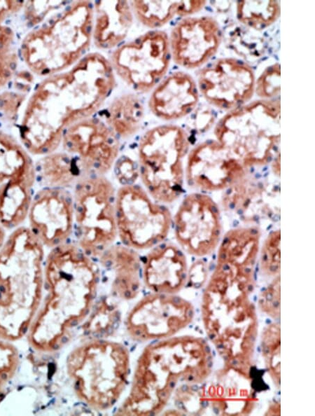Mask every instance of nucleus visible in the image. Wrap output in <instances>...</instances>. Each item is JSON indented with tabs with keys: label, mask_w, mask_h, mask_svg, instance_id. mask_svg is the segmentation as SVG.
<instances>
[{
	"label": "nucleus",
	"mask_w": 315,
	"mask_h": 416,
	"mask_svg": "<svg viewBox=\"0 0 315 416\" xmlns=\"http://www.w3.org/2000/svg\"><path fill=\"white\" fill-rule=\"evenodd\" d=\"M115 86L108 59L88 53L71 68L47 76L34 89L27 104L20 127L26 150L43 155L61 145L66 130L92 117Z\"/></svg>",
	"instance_id": "1"
},
{
	"label": "nucleus",
	"mask_w": 315,
	"mask_h": 416,
	"mask_svg": "<svg viewBox=\"0 0 315 416\" xmlns=\"http://www.w3.org/2000/svg\"><path fill=\"white\" fill-rule=\"evenodd\" d=\"M100 282L96 259L76 243L51 249L44 262L48 294L31 334L35 347L50 352L61 345L66 331L90 314Z\"/></svg>",
	"instance_id": "2"
},
{
	"label": "nucleus",
	"mask_w": 315,
	"mask_h": 416,
	"mask_svg": "<svg viewBox=\"0 0 315 416\" xmlns=\"http://www.w3.org/2000/svg\"><path fill=\"white\" fill-rule=\"evenodd\" d=\"M199 343L191 338L155 342L144 349L134 368L130 393L118 415H152L165 405L181 378H196Z\"/></svg>",
	"instance_id": "3"
},
{
	"label": "nucleus",
	"mask_w": 315,
	"mask_h": 416,
	"mask_svg": "<svg viewBox=\"0 0 315 416\" xmlns=\"http://www.w3.org/2000/svg\"><path fill=\"white\" fill-rule=\"evenodd\" d=\"M93 4L72 2L48 22L30 31L21 44L28 68L49 76L73 67L87 54L92 41Z\"/></svg>",
	"instance_id": "4"
},
{
	"label": "nucleus",
	"mask_w": 315,
	"mask_h": 416,
	"mask_svg": "<svg viewBox=\"0 0 315 416\" xmlns=\"http://www.w3.org/2000/svg\"><path fill=\"white\" fill-rule=\"evenodd\" d=\"M130 359L122 343L92 339L69 354L66 368L78 397L96 410L113 408L128 382Z\"/></svg>",
	"instance_id": "5"
},
{
	"label": "nucleus",
	"mask_w": 315,
	"mask_h": 416,
	"mask_svg": "<svg viewBox=\"0 0 315 416\" xmlns=\"http://www.w3.org/2000/svg\"><path fill=\"white\" fill-rule=\"evenodd\" d=\"M280 102L261 99L230 110L214 128L216 140L247 169L269 162L280 139Z\"/></svg>",
	"instance_id": "6"
},
{
	"label": "nucleus",
	"mask_w": 315,
	"mask_h": 416,
	"mask_svg": "<svg viewBox=\"0 0 315 416\" xmlns=\"http://www.w3.org/2000/svg\"><path fill=\"white\" fill-rule=\"evenodd\" d=\"M190 139L176 125L153 127L140 137L136 150L139 179L157 202L169 204L183 192Z\"/></svg>",
	"instance_id": "7"
},
{
	"label": "nucleus",
	"mask_w": 315,
	"mask_h": 416,
	"mask_svg": "<svg viewBox=\"0 0 315 416\" xmlns=\"http://www.w3.org/2000/svg\"><path fill=\"white\" fill-rule=\"evenodd\" d=\"M74 243L96 258L118 238L116 189L104 175L85 174L74 186Z\"/></svg>",
	"instance_id": "8"
},
{
	"label": "nucleus",
	"mask_w": 315,
	"mask_h": 416,
	"mask_svg": "<svg viewBox=\"0 0 315 416\" xmlns=\"http://www.w3.org/2000/svg\"><path fill=\"white\" fill-rule=\"evenodd\" d=\"M115 218L120 243L136 251L148 250L165 241L172 226L167 207L136 183L116 190Z\"/></svg>",
	"instance_id": "9"
},
{
	"label": "nucleus",
	"mask_w": 315,
	"mask_h": 416,
	"mask_svg": "<svg viewBox=\"0 0 315 416\" xmlns=\"http://www.w3.org/2000/svg\"><path fill=\"white\" fill-rule=\"evenodd\" d=\"M171 57L169 36L153 29L120 45L108 60L122 81L134 91L145 93L165 76Z\"/></svg>",
	"instance_id": "10"
},
{
	"label": "nucleus",
	"mask_w": 315,
	"mask_h": 416,
	"mask_svg": "<svg viewBox=\"0 0 315 416\" xmlns=\"http://www.w3.org/2000/svg\"><path fill=\"white\" fill-rule=\"evenodd\" d=\"M177 244L195 256L213 252L221 240L222 221L217 203L206 193L186 195L172 216Z\"/></svg>",
	"instance_id": "11"
},
{
	"label": "nucleus",
	"mask_w": 315,
	"mask_h": 416,
	"mask_svg": "<svg viewBox=\"0 0 315 416\" xmlns=\"http://www.w3.org/2000/svg\"><path fill=\"white\" fill-rule=\"evenodd\" d=\"M61 145L76 158L84 175L106 176L119 157L120 148V139L104 121L92 116L70 125Z\"/></svg>",
	"instance_id": "12"
},
{
	"label": "nucleus",
	"mask_w": 315,
	"mask_h": 416,
	"mask_svg": "<svg viewBox=\"0 0 315 416\" xmlns=\"http://www.w3.org/2000/svg\"><path fill=\"white\" fill-rule=\"evenodd\" d=\"M190 305L167 293H153L139 300L130 311L125 322L129 335L146 342L176 333L190 321Z\"/></svg>",
	"instance_id": "13"
},
{
	"label": "nucleus",
	"mask_w": 315,
	"mask_h": 416,
	"mask_svg": "<svg viewBox=\"0 0 315 416\" xmlns=\"http://www.w3.org/2000/svg\"><path fill=\"white\" fill-rule=\"evenodd\" d=\"M247 169L217 140H206L188 152L185 162V181L197 192L218 191L243 179Z\"/></svg>",
	"instance_id": "14"
},
{
	"label": "nucleus",
	"mask_w": 315,
	"mask_h": 416,
	"mask_svg": "<svg viewBox=\"0 0 315 416\" xmlns=\"http://www.w3.org/2000/svg\"><path fill=\"white\" fill-rule=\"evenodd\" d=\"M255 76L246 62L232 57L220 58L200 70L198 87L212 105L232 110L251 98Z\"/></svg>",
	"instance_id": "15"
},
{
	"label": "nucleus",
	"mask_w": 315,
	"mask_h": 416,
	"mask_svg": "<svg viewBox=\"0 0 315 416\" xmlns=\"http://www.w3.org/2000/svg\"><path fill=\"white\" fill-rule=\"evenodd\" d=\"M28 227L45 247L69 242L74 233L72 193L67 189L42 188L33 196Z\"/></svg>",
	"instance_id": "16"
},
{
	"label": "nucleus",
	"mask_w": 315,
	"mask_h": 416,
	"mask_svg": "<svg viewBox=\"0 0 315 416\" xmlns=\"http://www.w3.org/2000/svg\"><path fill=\"white\" fill-rule=\"evenodd\" d=\"M171 55L186 69L199 67L217 51L221 42L218 22L211 17H187L181 20L169 37Z\"/></svg>",
	"instance_id": "17"
},
{
	"label": "nucleus",
	"mask_w": 315,
	"mask_h": 416,
	"mask_svg": "<svg viewBox=\"0 0 315 416\" xmlns=\"http://www.w3.org/2000/svg\"><path fill=\"white\" fill-rule=\"evenodd\" d=\"M184 251L175 243L164 241L148 249L141 258V279L153 293L179 291L188 277Z\"/></svg>",
	"instance_id": "18"
},
{
	"label": "nucleus",
	"mask_w": 315,
	"mask_h": 416,
	"mask_svg": "<svg viewBox=\"0 0 315 416\" xmlns=\"http://www.w3.org/2000/svg\"><path fill=\"white\" fill-rule=\"evenodd\" d=\"M95 259L100 275L108 279L115 296L131 300L138 295L142 281L141 257L138 251L115 242Z\"/></svg>",
	"instance_id": "19"
},
{
	"label": "nucleus",
	"mask_w": 315,
	"mask_h": 416,
	"mask_svg": "<svg viewBox=\"0 0 315 416\" xmlns=\"http://www.w3.org/2000/svg\"><path fill=\"white\" fill-rule=\"evenodd\" d=\"M198 90L187 73L171 74L154 88L148 101L150 111L163 120H175L187 116L196 107Z\"/></svg>",
	"instance_id": "20"
},
{
	"label": "nucleus",
	"mask_w": 315,
	"mask_h": 416,
	"mask_svg": "<svg viewBox=\"0 0 315 416\" xmlns=\"http://www.w3.org/2000/svg\"><path fill=\"white\" fill-rule=\"evenodd\" d=\"M127 1H97L93 5L92 41L97 48L111 49L127 37L134 20Z\"/></svg>",
	"instance_id": "21"
},
{
	"label": "nucleus",
	"mask_w": 315,
	"mask_h": 416,
	"mask_svg": "<svg viewBox=\"0 0 315 416\" xmlns=\"http://www.w3.org/2000/svg\"><path fill=\"white\" fill-rule=\"evenodd\" d=\"M35 172L0 185V223L5 229L20 227L33 199Z\"/></svg>",
	"instance_id": "22"
},
{
	"label": "nucleus",
	"mask_w": 315,
	"mask_h": 416,
	"mask_svg": "<svg viewBox=\"0 0 315 416\" xmlns=\"http://www.w3.org/2000/svg\"><path fill=\"white\" fill-rule=\"evenodd\" d=\"M41 156L34 164V172L42 188L69 190L84 175L76 158L64 151Z\"/></svg>",
	"instance_id": "23"
},
{
	"label": "nucleus",
	"mask_w": 315,
	"mask_h": 416,
	"mask_svg": "<svg viewBox=\"0 0 315 416\" xmlns=\"http://www.w3.org/2000/svg\"><path fill=\"white\" fill-rule=\"evenodd\" d=\"M144 107L134 93H125L115 97L104 113V123L119 139H130L141 130Z\"/></svg>",
	"instance_id": "24"
},
{
	"label": "nucleus",
	"mask_w": 315,
	"mask_h": 416,
	"mask_svg": "<svg viewBox=\"0 0 315 416\" xmlns=\"http://www.w3.org/2000/svg\"><path fill=\"white\" fill-rule=\"evenodd\" d=\"M134 15L144 26L156 29L176 16H188L201 11L206 1H132Z\"/></svg>",
	"instance_id": "25"
},
{
	"label": "nucleus",
	"mask_w": 315,
	"mask_h": 416,
	"mask_svg": "<svg viewBox=\"0 0 315 416\" xmlns=\"http://www.w3.org/2000/svg\"><path fill=\"white\" fill-rule=\"evenodd\" d=\"M34 172V163L26 148L0 130V185Z\"/></svg>",
	"instance_id": "26"
},
{
	"label": "nucleus",
	"mask_w": 315,
	"mask_h": 416,
	"mask_svg": "<svg viewBox=\"0 0 315 416\" xmlns=\"http://www.w3.org/2000/svg\"><path fill=\"white\" fill-rule=\"evenodd\" d=\"M280 4L277 1H239L237 17L244 25L263 29L272 25L280 15Z\"/></svg>",
	"instance_id": "27"
},
{
	"label": "nucleus",
	"mask_w": 315,
	"mask_h": 416,
	"mask_svg": "<svg viewBox=\"0 0 315 416\" xmlns=\"http://www.w3.org/2000/svg\"><path fill=\"white\" fill-rule=\"evenodd\" d=\"M118 320V311L110 303L103 300L94 309L87 321V331L94 334H104L113 329Z\"/></svg>",
	"instance_id": "28"
},
{
	"label": "nucleus",
	"mask_w": 315,
	"mask_h": 416,
	"mask_svg": "<svg viewBox=\"0 0 315 416\" xmlns=\"http://www.w3.org/2000/svg\"><path fill=\"white\" fill-rule=\"evenodd\" d=\"M279 230H272L267 236L260 250V265L262 270L270 275L279 272L280 267Z\"/></svg>",
	"instance_id": "29"
},
{
	"label": "nucleus",
	"mask_w": 315,
	"mask_h": 416,
	"mask_svg": "<svg viewBox=\"0 0 315 416\" xmlns=\"http://www.w3.org/2000/svg\"><path fill=\"white\" fill-rule=\"evenodd\" d=\"M23 5V1H0V55L10 52L14 33L9 26L8 20Z\"/></svg>",
	"instance_id": "30"
},
{
	"label": "nucleus",
	"mask_w": 315,
	"mask_h": 416,
	"mask_svg": "<svg viewBox=\"0 0 315 416\" xmlns=\"http://www.w3.org/2000/svg\"><path fill=\"white\" fill-rule=\"evenodd\" d=\"M280 64L276 62L267 67L255 82V91L263 99L277 96L280 92Z\"/></svg>",
	"instance_id": "31"
},
{
	"label": "nucleus",
	"mask_w": 315,
	"mask_h": 416,
	"mask_svg": "<svg viewBox=\"0 0 315 416\" xmlns=\"http://www.w3.org/2000/svg\"><path fill=\"white\" fill-rule=\"evenodd\" d=\"M112 169L114 176L120 186L135 184L139 179L137 160L128 155L118 157Z\"/></svg>",
	"instance_id": "32"
},
{
	"label": "nucleus",
	"mask_w": 315,
	"mask_h": 416,
	"mask_svg": "<svg viewBox=\"0 0 315 416\" xmlns=\"http://www.w3.org/2000/svg\"><path fill=\"white\" fill-rule=\"evenodd\" d=\"M15 362V354L12 347L0 342V377L4 378L13 370Z\"/></svg>",
	"instance_id": "33"
},
{
	"label": "nucleus",
	"mask_w": 315,
	"mask_h": 416,
	"mask_svg": "<svg viewBox=\"0 0 315 416\" xmlns=\"http://www.w3.org/2000/svg\"><path fill=\"white\" fill-rule=\"evenodd\" d=\"M15 67V56L10 53L0 55V89L11 78Z\"/></svg>",
	"instance_id": "34"
},
{
	"label": "nucleus",
	"mask_w": 315,
	"mask_h": 416,
	"mask_svg": "<svg viewBox=\"0 0 315 416\" xmlns=\"http://www.w3.org/2000/svg\"><path fill=\"white\" fill-rule=\"evenodd\" d=\"M5 230V228L0 223V249L2 247L6 240Z\"/></svg>",
	"instance_id": "35"
}]
</instances>
